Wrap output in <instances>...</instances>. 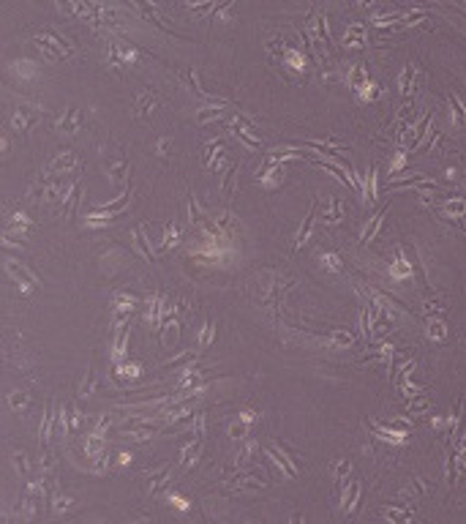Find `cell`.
<instances>
[{
    "label": "cell",
    "mask_w": 466,
    "mask_h": 524,
    "mask_svg": "<svg viewBox=\"0 0 466 524\" xmlns=\"http://www.w3.org/2000/svg\"><path fill=\"white\" fill-rule=\"evenodd\" d=\"M210 336H213V325L210 322H207V328H205V333H202V347L207 344V341H210Z\"/></svg>",
    "instance_id": "cell-2"
},
{
    "label": "cell",
    "mask_w": 466,
    "mask_h": 524,
    "mask_svg": "<svg viewBox=\"0 0 466 524\" xmlns=\"http://www.w3.org/2000/svg\"><path fill=\"white\" fill-rule=\"evenodd\" d=\"M412 71H415V66H406V71H403V77H401V87H403V90H409V79H412Z\"/></svg>",
    "instance_id": "cell-1"
}]
</instances>
